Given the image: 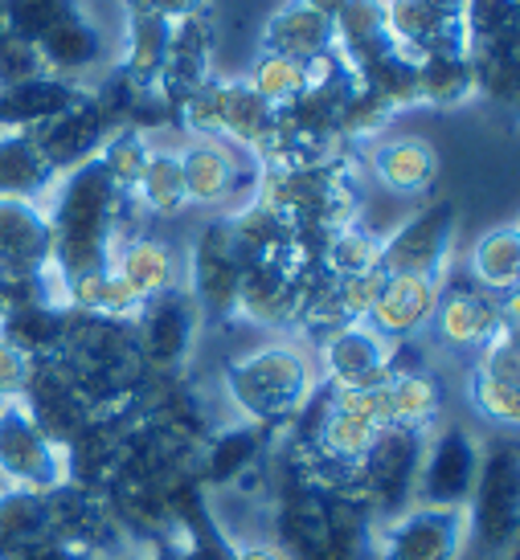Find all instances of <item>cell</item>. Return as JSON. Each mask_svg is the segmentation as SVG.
Segmentation results:
<instances>
[{
  "label": "cell",
  "instance_id": "3957f363",
  "mask_svg": "<svg viewBox=\"0 0 520 560\" xmlns=\"http://www.w3.org/2000/svg\"><path fill=\"white\" fill-rule=\"evenodd\" d=\"M221 385H226V397L238 409V418L275 434L300 418L303 405L312 401L320 376L300 343L270 340L263 348L226 360Z\"/></svg>",
  "mask_w": 520,
  "mask_h": 560
},
{
  "label": "cell",
  "instance_id": "603a6c76",
  "mask_svg": "<svg viewBox=\"0 0 520 560\" xmlns=\"http://www.w3.org/2000/svg\"><path fill=\"white\" fill-rule=\"evenodd\" d=\"M258 49L315 66L320 58L332 54V16L315 13V9H308L300 0H287L279 13L267 16V25H263V46Z\"/></svg>",
  "mask_w": 520,
  "mask_h": 560
},
{
  "label": "cell",
  "instance_id": "8d00e7d4",
  "mask_svg": "<svg viewBox=\"0 0 520 560\" xmlns=\"http://www.w3.org/2000/svg\"><path fill=\"white\" fill-rule=\"evenodd\" d=\"M79 13V0H0V25L21 42L37 46L54 25Z\"/></svg>",
  "mask_w": 520,
  "mask_h": 560
},
{
  "label": "cell",
  "instance_id": "7402d4cb",
  "mask_svg": "<svg viewBox=\"0 0 520 560\" xmlns=\"http://www.w3.org/2000/svg\"><path fill=\"white\" fill-rule=\"evenodd\" d=\"M127 9V30H124V58H119V74L131 91H157L164 58H169V42H173V25L160 16L143 13L140 4L124 0Z\"/></svg>",
  "mask_w": 520,
  "mask_h": 560
},
{
  "label": "cell",
  "instance_id": "836d02e7",
  "mask_svg": "<svg viewBox=\"0 0 520 560\" xmlns=\"http://www.w3.org/2000/svg\"><path fill=\"white\" fill-rule=\"evenodd\" d=\"M320 62H324V58H320ZM312 79H315V66L284 58V54H267V49H258V58H254L251 70H246V86L275 110L291 107V103L312 86Z\"/></svg>",
  "mask_w": 520,
  "mask_h": 560
},
{
  "label": "cell",
  "instance_id": "d6986e66",
  "mask_svg": "<svg viewBox=\"0 0 520 560\" xmlns=\"http://www.w3.org/2000/svg\"><path fill=\"white\" fill-rule=\"evenodd\" d=\"M213 79V33H209V16H193L173 25V42H169V58L160 70L157 94L164 107L176 110L193 91H201Z\"/></svg>",
  "mask_w": 520,
  "mask_h": 560
},
{
  "label": "cell",
  "instance_id": "8992f818",
  "mask_svg": "<svg viewBox=\"0 0 520 560\" xmlns=\"http://www.w3.org/2000/svg\"><path fill=\"white\" fill-rule=\"evenodd\" d=\"M423 430H381L378 446L365 454L357 467V495L369 508V515L381 524H390L394 515L414 508V487H418V467H423Z\"/></svg>",
  "mask_w": 520,
  "mask_h": 560
},
{
  "label": "cell",
  "instance_id": "e0dca14e",
  "mask_svg": "<svg viewBox=\"0 0 520 560\" xmlns=\"http://www.w3.org/2000/svg\"><path fill=\"white\" fill-rule=\"evenodd\" d=\"M181 176H185L189 205L226 209L246 188V152H238L221 140H193L181 152Z\"/></svg>",
  "mask_w": 520,
  "mask_h": 560
},
{
  "label": "cell",
  "instance_id": "4fadbf2b",
  "mask_svg": "<svg viewBox=\"0 0 520 560\" xmlns=\"http://www.w3.org/2000/svg\"><path fill=\"white\" fill-rule=\"evenodd\" d=\"M242 270H246V258L230 234V221H209L189 249V287H185L201 319H213V324L234 319Z\"/></svg>",
  "mask_w": 520,
  "mask_h": 560
},
{
  "label": "cell",
  "instance_id": "d6a6232c",
  "mask_svg": "<svg viewBox=\"0 0 520 560\" xmlns=\"http://www.w3.org/2000/svg\"><path fill=\"white\" fill-rule=\"evenodd\" d=\"M381 237L353 221V225H340L332 230L324 242H320V254H315V266L332 275V279H353V275H365V270H381Z\"/></svg>",
  "mask_w": 520,
  "mask_h": 560
},
{
  "label": "cell",
  "instance_id": "d4e9b609",
  "mask_svg": "<svg viewBox=\"0 0 520 560\" xmlns=\"http://www.w3.org/2000/svg\"><path fill=\"white\" fill-rule=\"evenodd\" d=\"M82 94H86L82 82H66L54 74L9 86L0 91V131H33L54 115H62L66 107H74Z\"/></svg>",
  "mask_w": 520,
  "mask_h": 560
},
{
  "label": "cell",
  "instance_id": "9a60e30c",
  "mask_svg": "<svg viewBox=\"0 0 520 560\" xmlns=\"http://www.w3.org/2000/svg\"><path fill=\"white\" fill-rule=\"evenodd\" d=\"M111 131H115V115L103 103V94L86 91L74 107H66L62 115H54L42 127H33L30 136L42 148V156L49 160V168L58 172V176H66L70 168L95 160V152L103 148V140H107Z\"/></svg>",
  "mask_w": 520,
  "mask_h": 560
},
{
  "label": "cell",
  "instance_id": "ba28073f",
  "mask_svg": "<svg viewBox=\"0 0 520 560\" xmlns=\"http://www.w3.org/2000/svg\"><path fill=\"white\" fill-rule=\"evenodd\" d=\"M201 312L185 287H173L164 295L148 299L143 312L136 315V343L148 376H181L189 364L197 331H201Z\"/></svg>",
  "mask_w": 520,
  "mask_h": 560
},
{
  "label": "cell",
  "instance_id": "8fae6325",
  "mask_svg": "<svg viewBox=\"0 0 520 560\" xmlns=\"http://www.w3.org/2000/svg\"><path fill=\"white\" fill-rule=\"evenodd\" d=\"M406 343H390L369 324H340L320 336V385L332 389H369L385 385L402 364Z\"/></svg>",
  "mask_w": 520,
  "mask_h": 560
},
{
  "label": "cell",
  "instance_id": "7bdbcfd3",
  "mask_svg": "<svg viewBox=\"0 0 520 560\" xmlns=\"http://www.w3.org/2000/svg\"><path fill=\"white\" fill-rule=\"evenodd\" d=\"M0 560H99L91 557L86 548H74L66 540H33V545H21L13 552H4Z\"/></svg>",
  "mask_w": 520,
  "mask_h": 560
},
{
  "label": "cell",
  "instance_id": "7a4b0ae2",
  "mask_svg": "<svg viewBox=\"0 0 520 560\" xmlns=\"http://www.w3.org/2000/svg\"><path fill=\"white\" fill-rule=\"evenodd\" d=\"M127 201L99 160L58 176L54 205H49V237H54V275L58 282L111 270L115 249L124 242Z\"/></svg>",
  "mask_w": 520,
  "mask_h": 560
},
{
  "label": "cell",
  "instance_id": "60d3db41",
  "mask_svg": "<svg viewBox=\"0 0 520 560\" xmlns=\"http://www.w3.org/2000/svg\"><path fill=\"white\" fill-rule=\"evenodd\" d=\"M42 74H46V66L37 58V49L13 33H0V91L42 79Z\"/></svg>",
  "mask_w": 520,
  "mask_h": 560
},
{
  "label": "cell",
  "instance_id": "277c9868",
  "mask_svg": "<svg viewBox=\"0 0 520 560\" xmlns=\"http://www.w3.org/2000/svg\"><path fill=\"white\" fill-rule=\"evenodd\" d=\"M520 536V451L517 438H496L488 454H479L472 499H467V540L484 557L508 560Z\"/></svg>",
  "mask_w": 520,
  "mask_h": 560
},
{
  "label": "cell",
  "instance_id": "74e56055",
  "mask_svg": "<svg viewBox=\"0 0 520 560\" xmlns=\"http://www.w3.org/2000/svg\"><path fill=\"white\" fill-rule=\"evenodd\" d=\"M467 401L484 421H492L496 430L517 434L520 425V385L517 381H496L484 373H467Z\"/></svg>",
  "mask_w": 520,
  "mask_h": 560
},
{
  "label": "cell",
  "instance_id": "ab89813d",
  "mask_svg": "<svg viewBox=\"0 0 520 560\" xmlns=\"http://www.w3.org/2000/svg\"><path fill=\"white\" fill-rule=\"evenodd\" d=\"M381 287H385V275L381 270H365V275H353V279H336V307H340V319L345 324H365L373 303H378Z\"/></svg>",
  "mask_w": 520,
  "mask_h": 560
},
{
  "label": "cell",
  "instance_id": "4dcf8cb0",
  "mask_svg": "<svg viewBox=\"0 0 520 560\" xmlns=\"http://www.w3.org/2000/svg\"><path fill=\"white\" fill-rule=\"evenodd\" d=\"M418 74V107H463L475 98V66L467 49H442L414 62Z\"/></svg>",
  "mask_w": 520,
  "mask_h": 560
},
{
  "label": "cell",
  "instance_id": "bcb514c9",
  "mask_svg": "<svg viewBox=\"0 0 520 560\" xmlns=\"http://www.w3.org/2000/svg\"><path fill=\"white\" fill-rule=\"evenodd\" d=\"M300 4H308V9H315V13H324V16H336L345 9V0H300Z\"/></svg>",
  "mask_w": 520,
  "mask_h": 560
},
{
  "label": "cell",
  "instance_id": "ffe728a7",
  "mask_svg": "<svg viewBox=\"0 0 520 560\" xmlns=\"http://www.w3.org/2000/svg\"><path fill=\"white\" fill-rule=\"evenodd\" d=\"M369 172L397 197H423L439 180V152L423 136H394L369 148Z\"/></svg>",
  "mask_w": 520,
  "mask_h": 560
},
{
  "label": "cell",
  "instance_id": "9c48e42d",
  "mask_svg": "<svg viewBox=\"0 0 520 560\" xmlns=\"http://www.w3.org/2000/svg\"><path fill=\"white\" fill-rule=\"evenodd\" d=\"M467 548V508L414 503L373 536V560H459Z\"/></svg>",
  "mask_w": 520,
  "mask_h": 560
},
{
  "label": "cell",
  "instance_id": "1f68e13d",
  "mask_svg": "<svg viewBox=\"0 0 520 560\" xmlns=\"http://www.w3.org/2000/svg\"><path fill=\"white\" fill-rule=\"evenodd\" d=\"M62 307L82 315H99V319L136 324V315L143 312V299L115 270H99V275H82V279L62 282Z\"/></svg>",
  "mask_w": 520,
  "mask_h": 560
},
{
  "label": "cell",
  "instance_id": "484cf974",
  "mask_svg": "<svg viewBox=\"0 0 520 560\" xmlns=\"http://www.w3.org/2000/svg\"><path fill=\"white\" fill-rule=\"evenodd\" d=\"M267 442H270V430H258L251 421H238L230 430L209 434L201 454H197V479H201V487L206 482L230 487L234 479H242L246 467H254V458L267 451Z\"/></svg>",
  "mask_w": 520,
  "mask_h": 560
},
{
  "label": "cell",
  "instance_id": "ee69618b",
  "mask_svg": "<svg viewBox=\"0 0 520 560\" xmlns=\"http://www.w3.org/2000/svg\"><path fill=\"white\" fill-rule=\"evenodd\" d=\"M131 4H140L143 13L160 16V21H169V25L206 16V9H209V0H131Z\"/></svg>",
  "mask_w": 520,
  "mask_h": 560
},
{
  "label": "cell",
  "instance_id": "5b68a950",
  "mask_svg": "<svg viewBox=\"0 0 520 560\" xmlns=\"http://www.w3.org/2000/svg\"><path fill=\"white\" fill-rule=\"evenodd\" d=\"M66 482H70L66 446H58L21 401L0 405V487L46 495Z\"/></svg>",
  "mask_w": 520,
  "mask_h": 560
},
{
  "label": "cell",
  "instance_id": "2e32d148",
  "mask_svg": "<svg viewBox=\"0 0 520 560\" xmlns=\"http://www.w3.org/2000/svg\"><path fill=\"white\" fill-rule=\"evenodd\" d=\"M54 275L49 218L37 201L0 197V282H37Z\"/></svg>",
  "mask_w": 520,
  "mask_h": 560
},
{
  "label": "cell",
  "instance_id": "7c38bea8",
  "mask_svg": "<svg viewBox=\"0 0 520 560\" xmlns=\"http://www.w3.org/2000/svg\"><path fill=\"white\" fill-rule=\"evenodd\" d=\"M475 475H479V446H475V438L463 425H455V421L435 425V430H426L414 503H426V508H467Z\"/></svg>",
  "mask_w": 520,
  "mask_h": 560
},
{
  "label": "cell",
  "instance_id": "5bb4252c",
  "mask_svg": "<svg viewBox=\"0 0 520 560\" xmlns=\"http://www.w3.org/2000/svg\"><path fill=\"white\" fill-rule=\"evenodd\" d=\"M308 258H267V262H246L238 282L234 319L258 327H296L300 312V287L308 275Z\"/></svg>",
  "mask_w": 520,
  "mask_h": 560
},
{
  "label": "cell",
  "instance_id": "30bf717a",
  "mask_svg": "<svg viewBox=\"0 0 520 560\" xmlns=\"http://www.w3.org/2000/svg\"><path fill=\"white\" fill-rule=\"evenodd\" d=\"M459 213L455 201H430L406 218L390 237H381V275H430L447 279L451 246H455Z\"/></svg>",
  "mask_w": 520,
  "mask_h": 560
},
{
  "label": "cell",
  "instance_id": "4316f807",
  "mask_svg": "<svg viewBox=\"0 0 520 560\" xmlns=\"http://www.w3.org/2000/svg\"><path fill=\"white\" fill-rule=\"evenodd\" d=\"M385 405H390V425L397 430H435L442 413V385L435 373L418 364H397L394 376L385 381Z\"/></svg>",
  "mask_w": 520,
  "mask_h": 560
},
{
  "label": "cell",
  "instance_id": "52a82bcc",
  "mask_svg": "<svg viewBox=\"0 0 520 560\" xmlns=\"http://www.w3.org/2000/svg\"><path fill=\"white\" fill-rule=\"evenodd\" d=\"M505 324H517V295H488L472 279H455L442 282L430 336L451 352L475 357Z\"/></svg>",
  "mask_w": 520,
  "mask_h": 560
},
{
  "label": "cell",
  "instance_id": "f546056e",
  "mask_svg": "<svg viewBox=\"0 0 520 560\" xmlns=\"http://www.w3.org/2000/svg\"><path fill=\"white\" fill-rule=\"evenodd\" d=\"M467 279L488 295H517L520 282V230L505 221L479 237L467 254Z\"/></svg>",
  "mask_w": 520,
  "mask_h": 560
},
{
  "label": "cell",
  "instance_id": "f1b7e54d",
  "mask_svg": "<svg viewBox=\"0 0 520 560\" xmlns=\"http://www.w3.org/2000/svg\"><path fill=\"white\" fill-rule=\"evenodd\" d=\"M390 46L385 37V4L381 0H345V9L332 16V58L353 70Z\"/></svg>",
  "mask_w": 520,
  "mask_h": 560
},
{
  "label": "cell",
  "instance_id": "f35d334b",
  "mask_svg": "<svg viewBox=\"0 0 520 560\" xmlns=\"http://www.w3.org/2000/svg\"><path fill=\"white\" fill-rule=\"evenodd\" d=\"M520 0H467L463 9V30L467 49L496 46V42H517Z\"/></svg>",
  "mask_w": 520,
  "mask_h": 560
},
{
  "label": "cell",
  "instance_id": "f6af8a7d",
  "mask_svg": "<svg viewBox=\"0 0 520 560\" xmlns=\"http://www.w3.org/2000/svg\"><path fill=\"white\" fill-rule=\"evenodd\" d=\"M226 560H291L275 540H258V545H230Z\"/></svg>",
  "mask_w": 520,
  "mask_h": 560
},
{
  "label": "cell",
  "instance_id": "83f0119b",
  "mask_svg": "<svg viewBox=\"0 0 520 560\" xmlns=\"http://www.w3.org/2000/svg\"><path fill=\"white\" fill-rule=\"evenodd\" d=\"M54 185L58 172L49 168L30 131H0V197L42 201L46 192H54Z\"/></svg>",
  "mask_w": 520,
  "mask_h": 560
},
{
  "label": "cell",
  "instance_id": "cb8c5ba5",
  "mask_svg": "<svg viewBox=\"0 0 520 560\" xmlns=\"http://www.w3.org/2000/svg\"><path fill=\"white\" fill-rule=\"evenodd\" d=\"M111 270H115V275H119V279H124L127 287L143 299V303L164 295V291H173V287H181V262H176V249L169 246V242L148 237V234L124 237L119 249H115Z\"/></svg>",
  "mask_w": 520,
  "mask_h": 560
},
{
  "label": "cell",
  "instance_id": "44dd1931",
  "mask_svg": "<svg viewBox=\"0 0 520 560\" xmlns=\"http://www.w3.org/2000/svg\"><path fill=\"white\" fill-rule=\"evenodd\" d=\"M33 49H37V58L46 66V74L79 82L82 74H91V70L107 58V37H103V30L79 9V13L66 16L62 25H54Z\"/></svg>",
  "mask_w": 520,
  "mask_h": 560
},
{
  "label": "cell",
  "instance_id": "d590c367",
  "mask_svg": "<svg viewBox=\"0 0 520 560\" xmlns=\"http://www.w3.org/2000/svg\"><path fill=\"white\" fill-rule=\"evenodd\" d=\"M148 152H152V143H148L143 131H136V127H115L107 140H103V148L95 152V160L99 168L111 176V185L119 188L124 197H131L143 176Z\"/></svg>",
  "mask_w": 520,
  "mask_h": 560
},
{
  "label": "cell",
  "instance_id": "ac0fdd59",
  "mask_svg": "<svg viewBox=\"0 0 520 560\" xmlns=\"http://www.w3.org/2000/svg\"><path fill=\"white\" fill-rule=\"evenodd\" d=\"M442 282L447 279H430V275H385V287H381L365 324L390 343H406L414 336H423L430 327Z\"/></svg>",
  "mask_w": 520,
  "mask_h": 560
},
{
  "label": "cell",
  "instance_id": "6da1fadb",
  "mask_svg": "<svg viewBox=\"0 0 520 560\" xmlns=\"http://www.w3.org/2000/svg\"><path fill=\"white\" fill-rule=\"evenodd\" d=\"M279 495H275V532L291 560H373L378 520L361 499L320 482L284 454L279 458Z\"/></svg>",
  "mask_w": 520,
  "mask_h": 560
},
{
  "label": "cell",
  "instance_id": "e575fe53",
  "mask_svg": "<svg viewBox=\"0 0 520 560\" xmlns=\"http://www.w3.org/2000/svg\"><path fill=\"white\" fill-rule=\"evenodd\" d=\"M131 197L152 218H176L189 205V197H185V176H181V152H173V148H152L148 164H143L140 185H136Z\"/></svg>",
  "mask_w": 520,
  "mask_h": 560
},
{
  "label": "cell",
  "instance_id": "b9f144b4",
  "mask_svg": "<svg viewBox=\"0 0 520 560\" xmlns=\"http://www.w3.org/2000/svg\"><path fill=\"white\" fill-rule=\"evenodd\" d=\"M30 373H33V360L0 336V405L21 401V393L30 385Z\"/></svg>",
  "mask_w": 520,
  "mask_h": 560
}]
</instances>
